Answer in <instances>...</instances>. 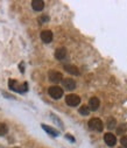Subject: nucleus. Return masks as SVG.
<instances>
[{
	"instance_id": "1",
	"label": "nucleus",
	"mask_w": 127,
	"mask_h": 148,
	"mask_svg": "<svg viewBox=\"0 0 127 148\" xmlns=\"http://www.w3.org/2000/svg\"><path fill=\"white\" fill-rule=\"evenodd\" d=\"M8 88L14 91V92H19V93H26L28 91V83L25 82L22 84H20L19 82H16L15 79H10L8 81Z\"/></svg>"
},
{
	"instance_id": "2",
	"label": "nucleus",
	"mask_w": 127,
	"mask_h": 148,
	"mask_svg": "<svg viewBox=\"0 0 127 148\" xmlns=\"http://www.w3.org/2000/svg\"><path fill=\"white\" fill-rule=\"evenodd\" d=\"M89 127H90V130H92V131L102 132V131H103V121H102L99 118H92V119L89 121Z\"/></svg>"
},
{
	"instance_id": "3",
	"label": "nucleus",
	"mask_w": 127,
	"mask_h": 148,
	"mask_svg": "<svg viewBox=\"0 0 127 148\" xmlns=\"http://www.w3.org/2000/svg\"><path fill=\"white\" fill-rule=\"evenodd\" d=\"M48 93L50 95L51 98H54V99H60V98L63 96V90H62L60 86L54 85V86H50V88H49Z\"/></svg>"
},
{
	"instance_id": "4",
	"label": "nucleus",
	"mask_w": 127,
	"mask_h": 148,
	"mask_svg": "<svg viewBox=\"0 0 127 148\" xmlns=\"http://www.w3.org/2000/svg\"><path fill=\"white\" fill-rule=\"evenodd\" d=\"M65 101H67V104L69 105V106H77L79 103H80V98L77 96V95H73V93H71V95H68L67 97H65Z\"/></svg>"
},
{
	"instance_id": "5",
	"label": "nucleus",
	"mask_w": 127,
	"mask_h": 148,
	"mask_svg": "<svg viewBox=\"0 0 127 148\" xmlns=\"http://www.w3.org/2000/svg\"><path fill=\"white\" fill-rule=\"evenodd\" d=\"M49 79H50V82H53V83H60V82L63 79L62 73L58 72V71L51 70V71H49Z\"/></svg>"
},
{
	"instance_id": "6",
	"label": "nucleus",
	"mask_w": 127,
	"mask_h": 148,
	"mask_svg": "<svg viewBox=\"0 0 127 148\" xmlns=\"http://www.w3.org/2000/svg\"><path fill=\"white\" fill-rule=\"evenodd\" d=\"M104 141H105V143H106L107 146L113 147V146L115 145V142H117V139H115V135H114V134H112V133H106V134L104 135Z\"/></svg>"
},
{
	"instance_id": "7",
	"label": "nucleus",
	"mask_w": 127,
	"mask_h": 148,
	"mask_svg": "<svg viewBox=\"0 0 127 148\" xmlns=\"http://www.w3.org/2000/svg\"><path fill=\"white\" fill-rule=\"evenodd\" d=\"M41 40L45 43H50L53 41V33L50 30H43L41 32Z\"/></svg>"
},
{
	"instance_id": "8",
	"label": "nucleus",
	"mask_w": 127,
	"mask_h": 148,
	"mask_svg": "<svg viewBox=\"0 0 127 148\" xmlns=\"http://www.w3.org/2000/svg\"><path fill=\"white\" fill-rule=\"evenodd\" d=\"M62 84H63L64 89H67V90H69V91H72V90L76 88V82H75L73 79H71V78H65V79H63V81H62Z\"/></svg>"
},
{
	"instance_id": "9",
	"label": "nucleus",
	"mask_w": 127,
	"mask_h": 148,
	"mask_svg": "<svg viewBox=\"0 0 127 148\" xmlns=\"http://www.w3.org/2000/svg\"><path fill=\"white\" fill-rule=\"evenodd\" d=\"M99 105H100V101H99V99L97 97H92L90 99V101H89V108L91 111H97Z\"/></svg>"
},
{
	"instance_id": "10",
	"label": "nucleus",
	"mask_w": 127,
	"mask_h": 148,
	"mask_svg": "<svg viewBox=\"0 0 127 148\" xmlns=\"http://www.w3.org/2000/svg\"><path fill=\"white\" fill-rule=\"evenodd\" d=\"M32 7L35 11H42L45 7V3L42 0H33L32 1Z\"/></svg>"
},
{
	"instance_id": "11",
	"label": "nucleus",
	"mask_w": 127,
	"mask_h": 148,
	"mask_svg": "<svg viewBox=\"0 0 127 148\" xmlns=\"http://www.w3.org/2000/svg\"><path fill=\"white\" fill-rule=\"evenodd\" d=\"M55 57H56L57 60H60V61L64 60V58L67 57V50H65V48H58V49H56V51H55Z\"/></svg>"
},
{
	"instance_id": "12",
	"label": "nucleus",
	"mask_w": 127,
	"mask_h": 148,
	"mask_svg": "<svg viewBox=\"0 0 127 148\" xmlns=\"http://www.w3.org/2000/svg\"><path fill=\"white\" fill-rule=\"evenodd\" d=\"M64 70H65V71H68L69 73L76 75V76H78V75H79V70H78L75 65H71V64H65V65H64Z\"/></svg>"
},
{
	"instance_id": "13",
	"label": "nucleus",
	"mask_w": 127,
	"mask_h": 148,
	"mask_svg": "<svg viewBox=\"0 0 127 148\" xmlns=\"http://www.w3.org/2000/svg\"><path fill=\"white\" fill-rule=\"evenodd\" d=\"M42 128H45V131H46L48 134H50L51 136H58V132H57L56 130H54L53 127H50V126L42 125Z\"/></svg>"
},
{
	"instance_id": "14",
	"label": "nucleus",
	"mask_w": 127,
	"mask_h": 148,
	"mask_svg": "<svg viewBox=\"0 0 127 148\" xmlns=\"http://www.w3.org/2000/svg\"><path fill=\"white\" fill-rule=\"evenodd\" d=\"M79 113H80L82 116H88V114L90 113V108H89V106H86V105L80 106V108H79Z\"/></svg>"
},
{
	"instance_id": "15",
	"label": "nucleus",
	"mask_w": 127,
	"mask_h": 148,
	"mask_svg": "<svg viewBox=\"0 0 127 148\" xmlns=\"http://www.w3.org/2000/svg\"><path fill=\"white\" fill-rule=\"evenodd\" d=\"M7 132H8V127L6 126V124L0 123V136L7 134Z\"/></svg>"
},
{
	"instance_id": "16",
	"label": "nucleus",
	"mask_w": 127,
	"mask_h": 148,
	"mask_svg": "<svg viewBox=\"0 0 127 148\" xmlns=\"http://www.w3.org/2000/svg\"><path fill=\"white\" fill-rule=\"evenodd\" d=\"M107 127H108L110 130H112V128H114V127H115V120H114L113 118H110V119H108Z\"/></svg>"
},
{
	"instance_id": "17",
	"label": "nucleus",
	"mask_w": 127,
	"mask_h": 148,
	"mask_svg": "<svg viewBox=\"0 0 127 148\" xmlns=\"http://www.w3.org/2000/svg\"><path fill=\"white\" fill-rule=\"evenodd\" d=\"M120 142H121V145H122L125 148H127V135L122 136V138H121V140H120Z\"/></svg>"
},
{
	"instance_id": "18",
	"label": "nucleus",
	"mask_w": 127,
	"mask_h": 148,
	"mask_svg": "<svg viewBox=\"0 0 127 148\" xmlns=\"http://www.w3.org/2000/svg\"><path fill=\"white\" fill-rule=\"evenodd\" d=\"M125 131H126V126H125V125H121V126H119V128H118L117 133H118V134H122Z\"/></svg>"
},
{
	"instance_id": "19",
	"label": "nucleus",
	"mask_w": 127,
	"mask_h": 148,
	"mask_svg": "<svg viewBox=\"0 0 127 148\" xmlns=\"http://www.w3.org/2000/svg\"><path fill=\"white\" fill-rule=\"evenodd\" d=\"M49 20V18L47 16V15H43V16H41V22H46V21H48Z\"/></svg>"
},
{
	"instance_id": "20",
	"label": "nucleus",
	"mask_w": 127,
	"mask_h": 148,
	"mask_svg": "<svg viewBox=\"0 0 127 148\" xmlns=\"http://www.w3.org/2000/svg\"><path fill=\"white\" fill-rule=\"evenodd\" d=\"M65 138H67V139H69L71 142H75V139H73V136H72V135H70V134H67V135H65Z\"/></svg>"
},
{
	"instance_id": "21",
	"label": "nucleus",
	"mask_w": 127,
	"mask_h": 148,
	"mask_svg": "<svg viewBox=\"0 0 127 148\" xmlns=\"http://www.w3.org/2000/svg\"><path fill=\"white\" fill-rule=\"evenodd\" d=\"M23 64H25V63H23V62H21V63H20V65H19V68L21 69V71H22V72L25 71V66H23Z\"/></svg>"
},
{
	"instance_id": "22",
	"label": "nucleus",
	"mask_w": 127,
	"mask_h": 148,
	"mask_svg": "<svg viewBox=\"0 0 127 148\" xmlns=\"http://www.w3.org/2000/svg\"><path fill=\"white\" fill-rule=\"evenodd\" d=\"M15 148H19V147H15Z\"/></svg>"
}]
</instances>
